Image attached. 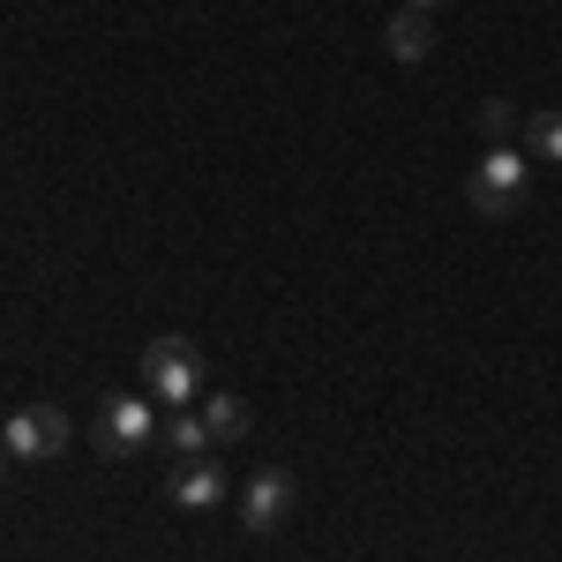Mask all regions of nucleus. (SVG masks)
I'll use <instances>...</instances> for the list:
<instances>
[{
  "mask_svg": "<svg viewBox=\"0 0 562 562\" xmlns=\"http://www.w3.org/2000/svg\"><path fill=\"white\" fill-rule=\"evenodd\" d=\"M158 442H166L173 458H203V442H211V428H203V413H188V405H180L173 420L158 428Z\"/></svg>",
  "mask_w": 562,
  "mask_h": 562,
  "instance_id": "9d476101",
  "label": "nucleus"
},
{
  "mask_svg": "<svg viewBox=\"0 0 562 562\" xmlns=\"http://www.w3.org/2000/svg\"><path fill=\"white\" fill-rule=\"evenodd\" d=\"M285 518H293V473H285V465H262V473L248 480V495H240V525H248V532H278Z\"/></svg>",
  "mask_w": 562,
  "mask_h": 562,
  "instance_id": "39448f33",
  "label": "nucleus"
},
{
  "mask_svg": "<svg viewBox=\"0 0 562 562\" xmlns=\"http://www.w3.org/2000/svg\"><path fill=\"white\" fill-rule=\"evenodd\" d=\"M525 158L532 166H562V113H532L525 121Z\"/></svg>",
  "mask_w": 562,
  "mask_h": 562,
  "instance_id": "1a4fd4ad",
  "label": "nucleus"
},
{
  "mask_svg": "<svg viewBox=\"0 0 562 562\" xmlns=\"http://www.w3.org/2000/svg\"><path fill=\"white\" fill-rule=\"evenodd\" d=\"M173 503H180V510H217V503H225V473L188 458V465L173 473Z\"/></svg>",
  "mask_w": 562,
  "mask_h": 562,
  "instance_id": "0eeeda50",
  "label": "nucleus"
},
{
  "mask_svg": "<svg viewBox=\"0 0 562 562\" xmlns=\"http://www.w3.org/2000/svg\"><path fill=\"white\" fill-rule=\"evenodd\" d=\"M0 473H8V458H0Z\"/></svg>",
  "mask_w": 562,
  "mask_h": 562,
  "instance_id": "ddd939ff",
  "label": "nucleus"
},
{
  "mask_svg": "<svg viewBox=\"0 0 562 562\" xmlns=\"http://www.w3.org/2000/svg\"><path fill=\"white\" fill-rule=\"evenodd\" d=\"M405 8H435V0H405Z\"/></svg>",
  "mask_w": 562,
  "mask_h": 562,
  "instance_id": "f8f14e48",
  "label": "nucleus"
},
{
  "mask_svg": "<svg viewBox=\"0 0 562 562\" xmlns=\"http://www.w3.org/2000/svg\"><path fill=\"white\" fill-rule=\"evenodd\" d=\"M203 428H211V442H240L248 435V405L233 390H217V397H203Z\"/></svg>",
  "mask_w": 562,
  "mask_h": 562,
  "instance_id": "6e6552de",
  "label": "nucleus"
},
{
  "mask_svg": "<svg viewBox=\"0 0 562 562\" xmlns=\"http://www.w3.org/2000/svg\"><path fill=\"white\" fill-rule=\"evenodd\" d=\"M383 45H390V60L420 68V60L435 53V23H428V8H397V15H390V31H383Z\"/></svg>",
  "mask_w": 562,
  "mask_h": 562,
  "instance_id": "423d86ee",
  "label": "nucleus"
},
{
  "mask_svg": "<svg viewBox=\"0 0 562 562\" xmlns=\"http://www.w3.org/2000/svg\"><path fill=\"white\" fill-rule=\"evenodd\" d=\"M90 442H98L105 458H143V442H158V420H150V405H143V397H105Z\"/></svg>",
  "mask_w": 562,
  "mask_h": 562,
  "instance_id": "20e7f679",
  "label": "nucleus"
},
{
  "mask_svg": "<svg viewBox=\"0 0 562 562\" xmlns=\"http://www.w3.org/2000/svg\"><path fill=\"white\" fill-rule=\"evenodd\" d=\"M143 390L158 405H195L203 397V346L195 338H150L143 346Z\"/></svg>",
  "mask_w": 562,
  "mask_h": 562,
  "instance_id": "f03ea898",
  "label": "nucleus"
},
{
  "mask_svg": "<svg viewBox=\"0 0 562 562\" xmlns=\"http://www.w3.org/2000/svg\"><path fill=\"white\" fill-rule=\"evenodd\" d=\"M465 195H473L480 217H518L525 195H532V158H525V150H510V143H495V150L473 166Z\"/></svg>",
  "mask_w": 562,
  "mask_h": 562,
  "instance_id": "f257e3e1",
  "label": "nucleus"
},
{
  "mask_svg": "<svg viewBox=\"0 0 562 562\" xmlns=\"http://www.w3.org/2000/svg\"><path fill=\"white\" fill-rule=\"evenodd\" d=\"M8 458L15 465H45V458H60L68 442H76V420L60 413V405H23V413H8Z\"/></svg>",
  "mask_w": 562,
  "mask_h": 562,
  "instance_id": "7ed1b4c3",
  "label": "nucleus"
},
{
  "mask_svg": "<svg viewBox=\"0 0 562 562\" xmlns=\"http://www.w3.org/2000/svg\"><path fill=\"white\" fill-rule=\"evenodd\" d=\"M510 128H518V105H510V98H487V105H480V135H487V143H510Z\"/></svg>",
  "mask_w": 562,
  "mask_h": 562,
  "instance_id": "9b49d317",
  "label": "nucleus"
}]
</instances>
